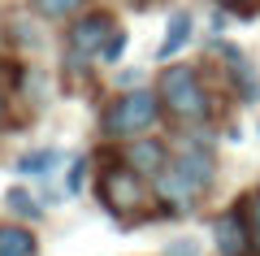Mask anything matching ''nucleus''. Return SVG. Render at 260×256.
Wrapping results in <instances>:
<instances>
[{
    "label": "nucleus",
    "mask_w": 260,
    "mask_h": 256,
    "mask_svg": "<svg viewBox=\"0 0 260 256\" xmlns=\"http://www.w3.org/2000/svg\"><path fill=\"white\" fill-rule=\"evenodd\" d=\"M156 96L160 104H165L169 118L186 122V126H200V122H208V92L204 82H200V70L195 65H165L156 78Z\"/></svg>",
    "instance_id": "f257e3e1"
},
{
    "label": "nucleus",
    "mask_w": 260,
    "mask_h": 256,
    "mask_svg": "<svg viewBox=\"0 0 260 256\" xmlns=\"http://www.w3.org/2000/svg\"><path fill=\"white\" fill-rule=\"evenodd\" d=\"M160 96L156 92H148V87H135V92H121L117 100L104 109V118H100V130L109 139H130V135H143V130H152L156 126V118H160Z\"/></svg>",
    "instance_id": "f03ea898"
},
{
    "label": "nucleus",
    "mask_w": 260,
    "mask_h": 256,
    "mask_svg": "<svg viewBox=\"0 0 260 256\" xmlns=\"http://www.w3.org/2000/svg\"><path fill=\"white\" fill-rule=\"evenodd\" d=\"M100 200L113 217H126V213H143L148 209V187L143 174H135L130 165H109L100 174Z\"/></svg>",
    "instance_id": "7ed1b4c3"
},
{
    "label": "nucleus",
    "mask_w": 260,
    "mask_h": 256,
    "mask_svg": "<svg viewBox=\"0 0 260 256\" xmlns=\"http://www.w3.org/2000/svg\"><path fill=\"white\" fill-rule=\"evenodd\" d=\"M113 31H117V18L109 9H87L70 26V61H91V56L100 61V52L113 39Z\"/></svg>",
    "instance_id": "20e7f679"
},
{
    "label": "nucleus",
    "mask_w": 260,
    "mask_h": 256,
    "mask_svg": "<svg viewBox=\"0 0 260 256\" xmlns=\"http://www.w3.org/2000/svg\"><path fill=\"white\" fill-rule=\"evenodd\" d=\"M152 195H156V200L165 204L169 213H191L195 204H200V195H204V187H195L191 178L182 174V169L165 165V169L152 178Z\"/></svg>",
    "instance_id": "39448f33"
},
{
    "label": "nucleus",
    "mask_w": 260,
    "mask_h": 256,
    "mask_svg": "<svg viewBox=\"0 0 260 256\" xmlns=\"http://www.w3.org/2000/svg\"><path fill=\"white\" fill-rule=\"evenodd\" d=\"M169 165L182 169V174L191 178L195 187H204V191L213 187V178H217V156H213V148L200 144V139H186V144L174 152V161H169Z\"/></svg>",
    "instance_id": "423d86ee"
},
{
    "label": "nucleus",
    "mask_w": 260,
    "mask_h": 256,
    "mask_svg": "<svg viewBox=\"0 0 260 256\" xmlns=\"http://www.w3.org/2000/svg\"><path fill=\"white\" fill-rule=\"evenodd\" d=\"M213 239H217V252L221 256H247L251 252V226L243 217V209H230L213 221Z\"/></svg>",
    "instance_id": "0eeeda50"
},
{
    "label": "nucleus",
    "mask_w": 260,
    "mask_h": 256,
    "mask_svg": "<svg viewBox=\"0 0 260 256\" xmlns=\"http://www.w3.org/2000/svg\"><path fill=\"white\" fill-rule=\"evenodd\" d=\"M121 161L135 169V174H143V178H156L160 169H165L169 161H174V152H169L160 139H135V144L121 152Z\"/></svg>",
    "instance_id": "6e6552de"
},
{
    "label": "nucleus",
    "mask_w": 260,
    "mask_h": 256,
    "mask_svg": "<svg viewBox=\"0 0 260 256\" xmlns=\"http://www.w3.org/2000/svg\"><path fill=\"white\" fill-rule=\"evenodd\" d=\"M191 31H195L191 13H169V31H165V44L156 48V56H160V61H169V56H178V52L186 48V39H191Z\"/></svg>",
    "instance_id": "1a4fd4ad"
},
{
    "label": "nucleus",
    "mask_w": 260,
    "mask_h": 256,
    "mask_svg": "<svg viewBox=\"0 0 260 256\" xmlns=\"http://www.w3.org/2000/svg\"><path fill=\"white\" fill-rule=\"evenodd\" d=\"M39 22H44L39 13H13V18H9V39H13L18 48H26V52H35V48L44 44Z\"/></svg>",
    "instance_id": "9d476101"
},
{
    "label": "nucleus",
    "mask_w": 260,
    "mask_h": 256,
    "mask_svg": "<svg viewBox=\"0 0 260 256\" xmlns=\"http://www.w3.org/2000/svg\"><path fill=\"white\" fill-rule=\"evenodd\" d=\"M0 256H35V235L26 226L0 221Z\"/></svg>",
    "instance_id": "9b49d317"
},
{
    "label": "nucleus",
    "mask_w": 260,
    "mask_h": 256,
    "mask_svg": "<svg viewBox=\"0 0 260 256\" xmlns=\"http://www.w3.org/2000/svg\"><path fill=\"white\" fill-rule=\"evenodd\" d=\"M87 0H30V13H39L44 22H56V18H78Z\"/></svg>",
    "instance_id": "f8f14e48"
},
{
    "label": "nucleus",
    "mask_w": 260,
    "mask_h": 256,
    "mask_svg": "<svg viewBox=\"0 0 260 256\" xmlns=\"http://www.w3.org/2000/svg\"><path fill=\"white\" fill-rule=\"evenodd\" d=\"M56 165H61V152L56 148H35L18 161V174H52Z\"/></svg>",
    "instance_id": "ddd939ff"
},
{
    "label": "nucleus",
    "mask_w": 260,
    "mask_h": 256,
    "mask_svg": "<svg viewBox=\"0 0 260 256\" xmlns=\"http://www.w3.org/2000/svg\"><path fill=\"white\" fill-rule=\"evenodd\" d=\"M5 204L13 209V217H26V221H35L39 213H44V209H39V200L26 191V187H9V191H5Z\"/></svg>",
    "instance_id": "4468645a"
},
{
    "label": "nucleus",
    "mask_w": 260,
    "mask_h": 256,
    "mask_svg": "<svg viewBox=\"0 0 260 256\" xmlns=\"http://www.w3.org/2000/svg\"><path fill=\"white\" fill-rule=\"evenodd\" d=\"M243 217H247V226H251V247L260 252V191H251L247 200H243Z\"/></svg>",
    "instance_id": "2eb2a0df"
},
{
    "label": "nucleus",
    "mask_w": 260,
    "mask_h": 256,
    "mask_svg": "<svg viewBox=\"0 0 260 256\" xmlns=\"http://www.w3.org/2000/svg\"><path fill=\"white\" fill-rule=\"evenodd\" d=\"M126 48H130V35H126V31H113V39H109V44H104V52H100V61L104 65H113V61H121V56H126Z\"/></svg>",
    "instance_id": "dca6fc26"
},
{
    "label": "nucleus",
    "mask_w": 260,
    "mask_h": 256,
    "mask_svg": "<svg viewBox=\"0 0 260 256\" xmlns=\"http://www.w3.org/2000/svg\"><path fill=\"white\" fill-rule=\"evenodd\" d=\"M83 178H87V156H78V161L70 165V178H65V195L83 191Z\"/></svg>",
    "instance_id": "f3484780"
},
{
    "label": "nucleus",
    "mask_w": 260,
    "mask_h": 256,
    "mask_svg": "<svg viewBox=\"0 0 260 256\" xmlns=\"http://www.w3.org/2000/svg\"><path fill=\"white\" fill-rule=\"evenodd\" d=\"M165 256H200V247H195V239H178L165 247Z\"/></svg>",
    "instance_id": "a211bd4d"
},
{
    "label": "nucleus",
    "mask_w": 260,
    "mask_h": 256,
    "mask_svg": "<svg viewBox=\"0 0 260 256\" xmlns=\"http://www.w3.org/2000/svg\"><path fill=\"white\" fill-rule=\"evenodd\" d=\"M139 82H143V70H121L117 74V87H126V92H135Z\"/></svg>",
    "instance_id": "6ab92c4d"
},
{
    "label": "nucleus",
    "mask_w": 260,
    "mask_h": 256,
    "mask_svg": "<svg viewBox=\"0 0 260 256\" xmlns=\"http://www.w3.org/2000/svg\"><path fill=\"white\" fill-rule=\"evenodd\" d=\"M217 5H221V9H239V18H251V0H217Z\"/></svg>",
    "instance_id": "aec40b11"
},
{
    "label": "nucleus",
    "mask_w": 260,
    "mask_h": 256,
    "mask_svg": "<svg viewBox=\"0 0 260 256\" xmlns=\"http://www.w3.org/2000/svg\"><path fill=\"white\" fill-rule=\"evenodd\" d=\"M126 5H135V9H148V5H152V0H126Z\"/></svg>",
    "instance_id": "412c9836"
},
{
    "label": "nucleus",
    "mask_w": 260,
    "mask_h": 256,
    "mask_svg": "<svg viewBox=\"0 0 260 256\" xmlns=\"http://www.w3.org/2000/svg\"><path fill=\"white\" fill-rule=\"evenodd\" d=\"M0 122H5V96H0Z\"/></svg>",
    "instance_id": "4be33fe9"
}]
</instances>
